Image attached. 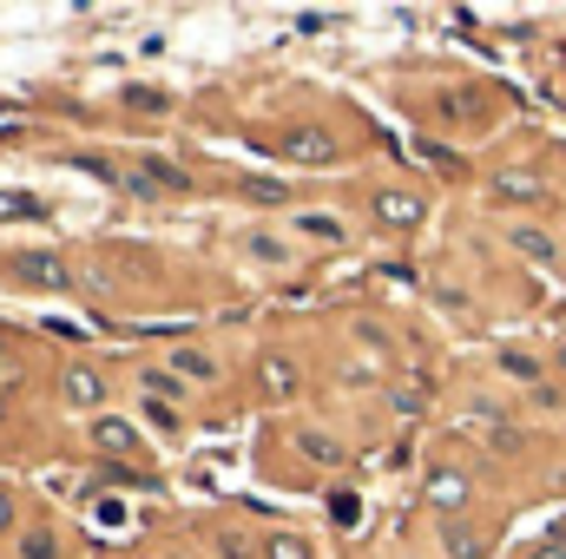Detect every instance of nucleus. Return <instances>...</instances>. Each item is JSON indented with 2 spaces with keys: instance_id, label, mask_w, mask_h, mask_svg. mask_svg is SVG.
Returning a JSON list of instances; mask_svg holds the SVG:
<instances>
[{
  "instance_id": "f3484780",
  "label": "nucleus",
  "mask_w": 566,
  "mask_h": 559,
  "mask_svg": "<svg viewBox=\"0 0 566 559\" xmlns=\"http://www.w3.org/2000/svg\"><path fill=\"white\" fill-rule=\"evenodd\" d=\"M244 198H258V204H283L290 191H283L277 178H244Z\"/></svg>"
},
{
  "instance_id": "f03ea898",
  "label": "nucleus",
  "mask_w": 566,
  "mask_h": 559,
  "mask_svg": "<svg viewBox=\"0 0 566 559\" xmlns=\"http://www.w3.org/2000/svg\"><path fill=\"white\" fill-rule=\"evenodd\" d=\"M119 184H126V191H139V198H158V191H191V178H185L171 158H139Z\"/></svg>"
},
{
  "instance_id": "412c9836",
  "label": "nucleus",
  "mask_w": 566,
  "mask_h": 559,
  "mask_svg": "<svg viewBox=\"0 0 566 559\" xmlns=\"http://www.w3.org/2000/svg\"><path fill=\"white\" fill-rule=\"evenodd\" d=\"M145 389H151V395H178V402H185V382H178L171 369H151V376H145Z\"/></svg>"
},
{
  "instance_id": "6e6552de",
  "label": "nucleus",
  "mask_w": 566,
  "mask_h": 559,
  "mask_svg": "<svg viewBox=\"0 0 566 559\" xmlns=\"http://www.w3.org/2000/svg\"><path fill=\"white\" fill-rule=\"evenodd\" d=\"M441 553L448 559H488L494 553V540L474 534V527H461V520H448V527H441Z\"/></svg>"
},
{
  "instance_id": "20e7f679",
  "label": "nucleus",
  "mask_w": 566,
  "mask_h": 559,
  "mask_svg": "<svg viewBox=\"0 0 566 559\" xmlns=\"http://www.w3.org/2000/svg\"><path fill=\"white\" fill-rule=\"evenodd\" d=\"M369 211H376V224H396V231H409V224L428 218V204L416 191H369Z\"/></svg>"
},
{
  "instance_id": "aec40b11",
  "label": "nucleus",
  "mask_w": 566,
  "mask_h": 559,
  "mask_svg": "<svg viewBox=\"0 0 566 559\" xmlns=\"http://www.w3.org/2000/svg\"><path fill=\"white\" fill-rule=\"evenodd\" d=\"M264 559H310V547H303L296 534H277V540L264 547Z\"/></svg>"
},
{
  "instance_id": "b1692460",
  "label": "nucleus",
  "mask_w": 566,
  "mask_h": 559,
  "mask_svg": "<svg viewBox=\"0 0 566 559\" xmlns=\"http://www.w3.org/2000/svg\"><path fill=\"white\" fill-rule=\"evenodd\" d=\"M303 231H310V238H336V244H343V224H336V218H323V211H316V218H303Z\"/></svg>"
},
{
  "instance_id": "473e14b6",
  "label": "nucleus",
  "mask_w": 566,
  "mask_h": 559,
  "mask_svg": "<svg viewBox=\"0 0 566 559\" xmlns=\"http://www.w3.org/2000/svg\"><path fill=\"white\" fill-rule=\"evenodd\" d=\"M0 369H7V356H0Z\"/></svg>"
},
{
  "instance_id": "ddd939ff",
  "label": "nucleus",
  "mask_w": 566,
  "mask_h": 559,
  "mask_svg": "<svg viewBox=\"0 0 566 559\" xmlns=\"http://www.w3.org/2000/svg\"><path fill=\"white\" fill-rule=\"evenodd\" d=\"M171 376H178V382H185V376H191V382H218V362H211L205 349H171Z\"/></svg>"
},
{
  "instance_id": "423d86ee",
  "label": "nucleus",
  "mask_w": 566,
  "mask_h": 559,
  "mask_svg": "<svg viewBox=\"0 0 566 559\" xmlns=\"http://www.w3.org/2000/svg\"><path fill=\"white\" fill-rule=\"evenodd\" d=\"M60 395H66L73 409H93V402L106 395V382H99V369H93V362H73V369L60 376Z\"/></svg>"
},
{
  "instance_id": "c85d7f7f",
  "label": "nucleus",
  "mask_w": 566,
  "mask_h": 559,
  "mask_svg": "<svg viewBox=\"0 0 566 559\" xmlns=\"http://www.w3.org/2000/svg\"><path fill=\"white\" fill-rule=\"evenodd\" d=\"M534 559H566V534H547V540L534 547Z\"/></svg>"
},
{
  "instance_id": "bb28decb",
  "label": "nucleus",
  "mask_w": 566,
  "mask_h": 559,
  "mask_svg": "<svg viewBox=\"0 0 566 559\" xmlns=\"http://www.w3.org/2000/svg\"><path fill=\"white\" fill-rule=\"evenodd\" d=\"M422 158H428V165H441V171H461V158H454V151H441V145H422Z\"/></svg>"
},
{
  "instance_id": "a211bd4d",
  "label": "nucleus",
  "mask_w": 566,
  "mask_h": 559,
  "mask_svg": "<svg viewBox=\"0 0 566 559\" xmlns=\"http://www.w3.org/2000/svg\"><path fill=\"white\" fill-rule=\"evenodd\" d=\"M126 106H139V113H165L171 99H165L158 86H126Z\"/></svg>"
},
{
  "instance_id": "4468645a",
  "label": "nucleus",
  "mask_w": 566,
  "mask_h": 559,
  "mask_svg": "<svg viewBox=\"0 0 566 559\" xmlns=\"http://www.w3.org/2000/svg\"><path fill=\"white\" fill-rule=\"evenodd\" d=\"M329 520H336V534H349V527L363 520V494H356V487H336V494H329Z\"/></svg>"
},
{
  "instance_id": "393cba45",
  "label": "nucleus",
  "mask_w": 566,
  "mask_h": 559,
  "mask_svg": "<svg viewBox=\"0 0 566 559\" xmlns=\"http://www.w3.org/2000/svg\"><path fill=\"white\" fill-rule=\"evenodd\" d=\"M251 251H258L264 264H277V257H290V244H283V238H251Z\"/></svg>"
},
{
  "instance_id": "7ed1b4c3",
  "label": "nucleus",
  "mask_w": 566,
  "mask_h": 559,
  "mask_svg": "<svg viewBox=\"0 0 566 559\" xmlns=\"http://www.w3.org/2000/svg\"><path fill=\"white\" fill-rule=\"evenodd\" d=\"M13 277L33 283V289H73V264H66V257H53V251H20Z\"/></svg>"
},
{
  "instance_id": "9b49d317",
  "label": "nucleus",
  "mask_w": 566,
  "mask_h": 559,
  "mask_svg": "<svg viewBox=\"0 0 566 559\" xmlns=\"http://www.w3.org/2000/svg\"><path fill=\"white\" fill-rule=\"evenodd\" d=\"M93 441H99L106 454H139V428H133V421L99 415V421H93Z\"/></svg>"
},
{
  "instance_id": "f257e3e1",
  "label": "nucleus",
  "mask_w": 566,
  "mask_h": 559,
  "mask_svg": "<svg viewBox=\"0 0 566 559\" xmlns=\"http://www.w3.org/2000/svg\"><path fill=\"white\" fill-rule=\"evenodd\" d=\"M283 158H296V165H310V171H323V165H336V133H323V126H290L283 139H271Z\"/></svg>"
},
{
  "instance_id": "6ab92c4d",
  "label": "nucleus",
  "mask_w": 566,
  "mask_h": 559,
  "mask_svg": "<svg viewBox=\"0 0 566 559\" xmlns=\"http://www.w3.org/2000/svg\"><path fill=\"white\" fill-rule=\"evenodd\" d=\"M501 369H507V376H521V382H534V376H541V362H534L527 349H507V356H501Z\"/></svg>"
},
{
  "instance_id": "dca6fc26",
  "label": "nucleus",
  "mask_w": 566,
  "mask_h": 559,
  "mask_svg": "<svg viewBox=\"0 0 566 559\" xmlns=\"http://www.w3.org/2000/svg\"><path fill=\"white\" fill-rule=\"evenodd\" d=\"M20 559H60V534H46V527L20 534Z\"/></svg>"
},
{
  "instance_id": "1a4fd4ad",
  "label": "nucleus",
  "mask_w": 566,
  "mask_h": 559,
  "mask_svg": "<svg viewBox=\"0 0 566 559\" xmlns=\"http://www.w3.org/2000/svg\"><path fill=\"white\" fill-rule=\"evenodd\" d=\"M296 454L310 467H343V441H329L323 428H296Z\"/></svg>"
},
{
  "instance_id": "0eeeda50",
  "label": "nucleus",
  "mask_w": 566,
  "mask_h": 559,
  "mask_svg": "<svg viewBox=\"0 0 566 559\" xmlns=\"http://www.w3.org/2000/svg\"><path fill=\"white\" fill-rule=\"evenodd\" d=\"M441 119H454V126L488 119V93H481V86H454V93H441Z\"/></svg>"
},
{
  "instance_id": "9d476101",
  "label": "nucleus",
  "mask_w": 566,
  "mask_h": 559,
  "mask_svg": "<svg viewBox=\"0 0 566 559\" xmlns=\"http://www.w3.org/2000/svg\"><path fill=\"white\" fill-rule=\"evenodd\" d=\"M428 507H448V514L468 507V481H461L454 467H434V474H428Z\"/></svg>"
},
{
  "instance_id": "7c9ffc66",
  "label": "nucleus",
  "mask_w": 566,
  "mask_h": 559,
  "mask_svg": "<svg viewBox=\"0 0 566 559\" xmlns=\"http://www.w3.org/2000/svg\"><path fill=\"white\" fill-rule=\"evenodd\" d=\"M0 421H7V395H0Z\"/></svg>"
},
{
  "instance_id": "cd10ccee",
  "label": "nucleus",
  "mask_w": 566,
  "mask_h": 559,
  "mask_svg": "<svg viewBox=\"0 0 566 559\" xmlns=\"http://www.w3.org/2000/svg\"><path fill=\"white\" fill-rule=\"evenodd\" d=\"M396 409H402V415H422L428 395H422V389H402V395H396Z\"/></svg>"
},
{
  "instance_id": "39448f33",
  "label": "nucleus",
  "mask_w": 566,
  "mask_h": 559,
  "mask_svg": "<svg viewBox=\"0 0 566 559\" xmlns=\"http://www.w3.org/2000/svg\"><path fill=\"white\" fill-rule=\"evenodd\" d=\"M296 382H303V376H296V362H290L283 349H264V356H258V389H264V402H290Z\"/></svg>"
},
{
  "instance_id": "5701e85b",
  "label": "nucleus",
  "mask_w": 566,
  "mask_h": 559,
  "mask_svg": "<svg viewBox=\"0 0 566 559\" xmlns=\"http://www.w3.org/2000/svg\"><path fill=\"white\" fill-rule=\"evenodd\" d=\"M0 218H40V204H33V198H13V191H0Z\"/></svg>"
},
{
  "instance_id": "2eb2a0df",
  "label": "nucleus",
  "mask_w": 566,
  "mask_h": 559,
  "mask_svg": "<svg viewBox=\"0 0 566 559\" xmlns=\"http://www.w3.org/2000/svg\"><path fill=\"white\" fill-rule=\"evenodd\" d=\"M514 244H521V257H527V264H554V238H547V231H534V224H527V231H514Z\"/></svg>"
},
{
  "instance_id": "2f4dec72",
  "label": "nucleus",
  "mask_w": 566,
  "mask_h": 559,
  "mask_svg": "<svg viewBox=\"0 0 566 559\" xmlns=\"http://www.w3.org/2000/svg\"><path fill=\"white\" fill-rule=\"evenodd\" d=\"M560 369H566V349H560Z\"/></svg>"
},
{
  "instance_id": "c756f323",
  "label": "nucleus",
  "mask_w": 566,
  "mask_h": 559,
  "mask_svg": "<svg viewBox=\"0 0 566 559\" xmlns=\"http://www.w3.org/2000/svg\"><path fill=\"white\" fill-rule=\"evenodd\" d=\"M7 527H13V500L0 494V534H7Z\"/></svg>"
},
{
  "instance_id": "a878e982",
  "label": "nucleus",
  "mask_w": 566,
  "mask_h": 559,
  "mask_svg": "<svg viewBox=\"0 0 566 559\" xmlns=\"http://www.w3.org/2000/svg\"><path fill=\"white\" fill-rule=\"evenodd\" d=\"M218 553L224 559H251V540H244V534H218Z\"/></svg>"
},
{
  "instance_id": "f8f14e48",
  "label": "nucleus",
  "mask_w": 566,
  "mask_h": 559,
  "mask_svg": "<svg viewBox=\"0 0 566 559\" xmlns=\"http://www.w3.org/2000/svg\"><path fill=\"white\" fill-rule=\"evenodd\" d=\"M494 198H507V204H534V198H547V184L527 178V171H507V178H494Z\"/></svg>"
},
{
  "instance_id": "4be33fe9",
  "label": "nucleus",
  "mask_w": 566,
  "mask_h": 559,
  "mask_svg": "<svg viewBox=\"0 0 566 559\" xmlns=\"http://www.w3.org/2000/svg\"><path fill=\"white\" fill-rule=\"evenodd\" d=\"M145 421L165 428V434H178V409H171V402H145Z\"/></svg>"
}]
</instances>
